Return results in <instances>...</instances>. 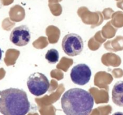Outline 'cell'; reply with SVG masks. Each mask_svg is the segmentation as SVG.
<instances>
[{
  "label": "cell",
  "instance_id": "obj_1",
  "mask_svg": "<svg viewBox=\"0 0 123 115\" xmlns=\"http://www.w3.org/2000/svg\"><path fill=\"white\" fill-rule=\"evenodd\" d=\"M61 107L68 115H88L93 109L94 99L90 92L80 88H72L64 93Z\"/></svg>",
  "mask_w": 123,
  "mask_h": 115
},
{
  "label": "cell",
  "instance_id": "obj_2",
  "mask_svg": "<svg viewBox=\"0 0 123 115\" xmlns=\"http://www.w3.org/2000/svg\"><path fill=\"white\" fill-rule=\"evenodd\" d=\"M31 104L27 94L17 88L0 91V113L4 115H25L30 111Z\"/></svg>",
  "mask_w": 123,
  "mask_h": 115
},
{
  "label": "cell",
  "instance_id": "obj_3",
  "mask_svg": "<svg viewBox=\"0 0 123 115\" xmlns=\"http://www.w3.org/2000/svg\"><path fill=\"white\" fill-rule=\"evenodd\" d=\"M27 87L31 94L39 97L44 95L49 90L50 82L44 74L36 72L28 78Z\"/></svg>",
  "mask_w": 123,
  "mask_h": 115
},
{
  "label": "cell",
  "instance_id": "obj_4",
  "mask_svg": "<svg viewBox=\"0 0 123 115\" xmlns=\"http://www.w3.org/2000/svg\"><path fill=\"white\" fill-rule=\"evenodd\" d=\"M62 48L65 53L68 56H78L82 52L84 41L79 35L74 33L68 34L62 39Z\"/></svg>",
  "mask_w": 123,
  "mask_h": 115
},
{
  "label": "cell",
  "instance_id": "obj_5",
  "mask_svg": "<svg viewBox=\"0 0 123 115\" xmlns=\"http://www.w3.org/2000/svg\"><path fill=\"white\" fill-rule=\"evenodd\" d=\"M91 70L85 63H79L74 66L70 72V78L74 84L80 86L86 85L90 81Z\"/></svg>",
  "mask_w": 123,
  "mask_h": 115
},
{
  "label": "cell",
  "instance_id": "obj_6",
  "mask_svg": "<svg viewBox=\"0 0 123 115\" xmlns=\"http://www.w3.org/2000/svg\"><path fill=\"white\" fill-rule=\"evenodd\" d=\"M31 40V34L29 28L26 25L16 27L12 30L10 35V40L17 46H25Z\"/></svg>",
  "mask_w": 123,
  "mask_h": 115
},
{
  "label": "cell",
  "instance_id": "obj_7",
  "mask_svg": "<svg viewBox=\"0 0 123 115\" xmlns=\"http://www.w3.org/2000/svg\"><path fill=\"white\" fill-rule=\"evenodd\" d=\"M112 99L117 105L123 107V81H118L114 85L112 91Z\"/></svg>",
  "mask_w": 123,
  "mask_h": 115
},
{
  "label": "cell",
  "instance_id": "obj_8",
  "mask_svg": "<svg viewBox=\"0 0 123 115\" xmlns=\"http://www.w3.org/2000/svg\"><path fill=\"white\" fill-rule=\"evenodd\" d=\"M60 55L57 50L55 49H49L45 55V58L49 63H55L59 61Z\"/></svg>",
  "mask_w": 123,
  "mask_h": 115
},
{
  "label": "cell",
  "instance_id": "obj_9",
  "mask_svg": "<svg viewBox=\"0 0 123 115\" xmlns=\"http://www.w3.org/2000/svg\"><path fill=\"white\" fill-rule=\"evenodd\" d=\"M1 58H2V50H1V48H0V61H1Z\"/></svg>",
  "mask_w": 123,
  "mask_h": 115
}]
</instances>
